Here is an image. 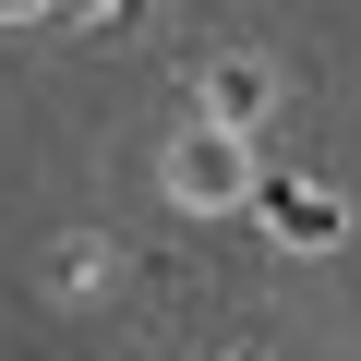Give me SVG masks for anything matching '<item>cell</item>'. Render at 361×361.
<instances>
[{
    "label": "cell",
    "instance_id": "6da1fadb",
    "mask_svg": "<svg viewBox=\"0 0 361 361\" xmlns=\"http://www.w3.org/2000/svg\"><path fill=\"white\" fill-rule=\"evenodd\" d=\"M253 180H265V169H253V133H217V121H205V133H180V145H169V193L193 205V217L253 205Z\"/></svg>",
    "mask_w": 361,
    "mask_h": 361
},
{
    "label": "cell",
    "instance_id": "7a4b0ae2",
    "mask_svg": "<svg viewBox=\"0 0 361 361\" xmlns=\"http://www.w3.org/2000/svg\"><path fill=\"white\" fill-rule=\"evenodd\" d=\"M253 217H265L289 253H337V241H349V205H325L313 180H277V169L253 180Z\"/></svg>",
    "mask_w": 361,
    "mask_h": 361
},
{
    "label": "cell",
    "instance_id": "3957f363",
    "mask_svg": "<svg viewBox=\"0 0 361 361\" xmlns=\"http://www.w3.org/2000/svg\"><path fill=\"white\" fill-rule=\"evenodd\" d=\"M265 109H277V73L265 61H217L205 73V121L217 133H265Z\"/></svg>",
    "mask_w": 361,
    "mask_h": 361
},
{
    "label": "cell",
    "instance_id": "277c9868",
    "mask_svg": "<svg viewBox=\"0 0 361 361\" xmlns=\"http://www.w3.org/2000/svg\"><path fill=\"white\" fill-rule=\"evenodd\" d=\"M229 361H253V349H229Z\"/></svg>",
    "mask_w": 361,
    "mask_h": 361
}]
</instances>
